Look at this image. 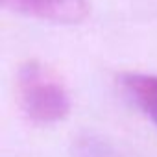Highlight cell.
I'll return each instance as SVG.
<instances>
[{"mask_svg": "<svg viewBox=\"0 0 157 157\" xmlns=\"http://www.w3.org/2000/svg\"><path fill=\"white\" fill-rule=\"evenodd\" d=\"M17 89L26 115L43 124L61 122L70 113V98L59 76L39 61H28L19 68Z\"/></svg>", "mask_w": 157, "mask_h": 157, "instance_id": "6da1fadb", "label": "cell"}, {"mask_svg": "<svg viewBox=\"0 0 157 157\" xmlns=\"http://www.w3.org/2000/svg\"><path fill=\"white\" fill-rule=\"evenodd\" d=\"M0 4L24 17L57 24H78L91 10L89 0H0Z\"/></svg>", "mask_w": 157, "mask_h": 157, "instance_id": "7a4b0ae2", "label": "cell"}, {"mask_svg": "<svg viewBox=\"0 0 157 157\" xmlns=\"http://www.w3.org/2000/svg\"><path fill=\"white\" fill-rule=\"evenodd\" d=\"M120 83L137 107L157 126V76L142 72L122 74Z\"/></svg>", "mask_w": 157, "mask_h": 157, "instance_id": "3957f363", "label": "cell"}]
</instances>
